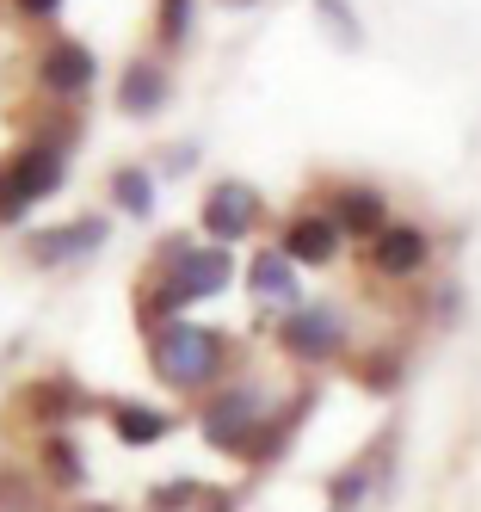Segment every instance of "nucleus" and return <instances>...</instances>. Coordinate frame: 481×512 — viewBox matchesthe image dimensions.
Returning a JSON list of instances; mask_svg holds the SVG:
<instances>
[{
  "label": "nucleus",
  "instance_id": "3",
  "mask_svg": "<svg viewBox=\"0 0 481 512\" xmlns=\"http://www.w3.org/2000/svg\"><path fill=\"white\" fill-rule=\"evenodd\" d=\"M62 149L56 142H31V149H19L13 161H0V216H13L25 210V204H37V198H50L56 186H62Z\"/></svg>",
  "mask_w": 481,
  "mask_h": 512
},
{
  "label": "nucleus",
  "instance_id": "14",
  "mask_svg": "<svg viewBox=\"0 0 481 512\" xmlns=\"http://www.w3.org/2000/svg\"><path fill=\"white\" fill-rule=\"evenodd\" d=\"M247 284H253V297H266V303H296V260L290 253H259L247 266Z\"/></svg>",
  "mask_w": 481,
  "mask_h": 512
},
{
  "label": "nucleus",
  "instance_id": "21",
  "mask_svg": "<svg viewBox=\"0 0 481 512\" xmlns=\"http://www.w3.org/2000/svg\"><path fill=\"white\" fill-rule=\"evenodd\" d=\"M185 31H192V0H167L161 7V44H185Z\"/></svg>",
  "mask_w": 481,
  "mask_h": 512
},
{
  "label": "nucleus",
  "instance_id": "26",
  "mask_svg": "<svg viewBox=\"0 0 481 512\" xmlns=\"http://www.w3.org/2000/svg\"><path fill=\"white\" fill-rule=\"evenodd\" d=\"M87 512H111V506H87Z\"/></svg>",
  "mask_w": 481,
  "mask_h": 512
},
{
  "label": "nucleus",
  "instance_id": "7",
  "mask_svg": "<svg viewBox=\"0 0 481 512\" xmlns=\"http://www.w3.org/2000/svg\"><path fill=\"white\" fill-rule=\"evenodd\" d=\"M370 266H377V278H414V272L432 266V241L414 223H389L370 241Z\"/></svg>",
  "mask_w": 481,
  "mask_h": 512
},
{
  "label": "nucleus",
  "instance_id": "19",
  "mask_svg": "<svg viewBox=\"0 0 481 512\" xmlns=\"http://www.w3.org/2000/svg\"><path fill=\"white\" fill-rule=\"evenodd\" d=\"M358 383L377 389V395H389V389L401 383V352H370V358L358 364Z\"/></svg>",
  "mask_w": 481,
  "mask_h": 512
},
{
  "label": "nucleus",
  "instance_id": "18",
  "mask_svg": "<svg viewBox=\"0 0 481 512\" xmlns=\"http://www.w3.org/2000/svg\"><path fill=\"white\" fill-rule=\"evenodd\" d=\"M364 494H370V469H364V463H352V469H340V475H333L327 506H333V512H352Z\"/></svg>",
  "mask_w": 481,
  "mask_h": 512
},
{
  "label": "nucleus",
  "instance_id": "17",
  "mask_svg": "<svg viewBox=\"0 0 481 512\" xmlns=\"http://www.w3.org/2000/svg\"><path fill=\"white\" fill-rule=\"evenodd\" d=\"M111 198H118L130 216H148V210H155V186H148L142 167H118V173H111Z\"/></svg>",
  "mask_w": 481,
  "mask_h": 512
},
{
  "label": "nucleus",
  "instance_id": "1",
  "mask_svg": "<svg viewBox=\"0 0 481 512\" xmlns=\"http://www.w3.org/2000/svg\"><path fill=\"white\" fill-rule=\"evenodd\" d=\"M222 371H229V340L210 334V327H185V321H167L155 334V377L179 395L192 389H210Z\"/></svg>",
  "mask_w": 481,
  "mask_h": 512
},
{
  "label": "nucleus",
  "instance_id": "24",
  "mask_svg": "<svg viewBox=\"0 0 481 512\" xmlns=\"http://www.w3.org/2000/svg\"><path fill=\"white\" fill-rule=\"evenodd\" d=\"M56 7H62V0H19V13H25V19H50Z\"/></svg>",
  "mask_w": 481,
  "mask_h": 512
},
{
  "label": "nucleus",
  "instance_id": "12",
  "mask_svg": "<svg viewBox=\"0 0 481 512\" xmlns=\"http://www.w3.org/2000/svg\"><path fill=\"white\" fill-rule=\"evenodd\" d=\"M13 408H19L25 420H68L74 408H87V395L74 389L68 377H44V383L19 389V401H13Z\"/></svg>",
  "mask_w": 481,
  "mask_h": 512
},
{
  "label": "nucleus",
  "instance_id": "23",
  "mask_svg": "<svg viewBox=\"0 0 481 512\" xmlns=\"http://www.w3.org/2000/svg\"><path fill=\"white\" fill-rule=\"evenodd\" d=\"M315 13H321L333 31H340V44H358V19H352L346 0H315Z\"/></svg>",
  "mask_w": 481,
  "mask_h": 512
},
{
  "label": "nucleus",
  "instance_id": "20",
  "mask_svg": "<svg viewBox=\"0 0 481 512\" xmlns=\"http://www.w3.org/2000/svg\"><path fill=\"white\" fill-rule=\"evenodd\" d=\"M0 512H37L31 482H25V475H13V469H0Z\"/></svg>",
  "mask_w": 481,
  "mask_h": 512
},
{
  "label": "nucleus",
  "instance_id": "8",
  "mask_svg": "<svg viewBox=\"0 0 481 512\" xmlns=\"http://www.w3.org/2000/svg\"><path fill=\"white\" fill-rule=\"evenodd\" d=\"M253 223H259V192H253V186H241V179H222V186H210V198H204V229H210L216 241H241Z\"/></svg>",
  "mask_w": 481,
  "mask_h": 512
},
{
  "label": "nucleus",
  "instance_id": "2",
  "mask_svg": "<svg viewBox=\"0 0 481 512\" xmlns=\"http://www.w3.org/2000/svg\"><path fill=\"white\" fill-rule=\"evenodd\" d=\"M229 272H235V260L222 247H192L185 260H173L167 272H161V284L155 290H142V309L148 315H173V309H185V303H198V297H216L222 284H229Z\"/></svg>",
  "mask_w": 481,
  "mask_h": 512
},
{
  "label": "nucleus",
  "instance_id": "22",
  "mask_svg": "<svg viewBox=\"0 0 481 512\" xmlns=\"http://www.w3.org/2000/svg\"><path fill=\"white\" fill-rule=\"evenodd\" d=\"M204 500V488L198 482H173V488H155L148 494V512H173V506H198Z\"/></svg>",
  "mask_w": 481,
  "mask_h": 512
},
{
  "label": "nucleus",
  "instance_id": "9",
  "mask_svg": "<svg viewBox=\"0 0 481 512\" xmlns=\"http://www.w3.org/2000/svg\"><path fill=\"white\" fill-rule=\"evenodd\" d=\"M93 50L87 44H74V38H62V44H50L44 56H37V81H44V93H56V99H74V93H87L93 87Z\"/></svg>",
  "mask_w": 481,
  "mask_h": 512
},
{
  "label": "nucleus",
  "instance_id": "16",
  "mask_svg": "<svg viewBox=\"0 0 481 512\" xmlns=\"http://www.w3.org/2000/svg\"><path fill=\"white\" fill-rule=\"evenodd\" d=\"M44 475H50L56 488H81V482H87L81 445H74V438H50V445H44Z\"/></svg>",
  "mask_w": 481,
  "mask_h": 512
},
{
  "label": "nucleus",
  "instance_id": "6",
  "mask_svg": "<svg viewBox=\"0 0 481 512\" xmlns=\"http://www.w3.org/2000/svg\"><path fill=\"white\" fill-rule=\"evenodd\" d=\"M105 247V216H81V223H62V229H37L25 241L31 253V266H74V260H87V253Z\"/></svg>",
  "mask_w": 481,
  "mask_h": 512
},
{
  "label": "nucleus",
  "instance_id": "4",
  "mask_svg": "<svg viewBox=\"0 0 481 512\" xmlns=\"http://www.w3.org/2000/svg\"><path fill=\"white\" fill-rule=\"evenodd\" d=\"M259 426H266V414H259V395L253 389H222L210 395V408H204V438L216 451H253V438Z\"/></svg>",
  "mask_w": 481,
  "mask_h": 512
},
{
  "label": "nucleus",
  "instance_id": "10",
  "mask_svg": "<svg viewBox=\"0 0 481 512\" xmlns=\"http://www.w3.org/2000/svg\"><path fill=\"white\" fill-rule=\"evenodd\" d=\"M327 216L340 223V235H364V241H377L389 229V198L383 192H370V186H340L327 204Z\"/></svg>",
  "mask_w": 481,
  "mask_h": 512
},
{
  "label": "nucleus",
  "instance_id": "5",
  "mask_svg": "<svg viewBox=\"0 0 481 512\" xmlns=\"http://www.w3.org/2000/svg\"><path fill=\"white\" fill-rule=\"evenodd\" d=\"M278 340H284L290 358L321 364V358H333V352H346V321L333 315V309H296V315H284Z\"/></svg>",
  "mask_w": 481,
  "mask_h": 512
},
{
  "label": "nucleus",
  "instance_id": "25",
  "mask_svg": "<svg viewBox=\"0 0 481 512\" xmlns=\"http://www.w3.org/2000/svg\"><path fill=\"white\" fill-rule=\"evenodd\" d=\"M229 506H235V494H222V488H216V494H204V500H198V512H229Z\"/></svg>",
  "mask_w": 481,
  "mask_h": 512
},
{
  "label": "nucleus",
  "instance_id": "15",
  "mask_svg": "<svg viewBox=\"0 0 481 512\" xmlns=\"http://www.w3.org/2000/svg\"><path fill=\"white\" fill-rule=\"evenodd\" d=\"M111 426H118V438L124 445H155V438H167V414H155V408H142V401H118L111 408Z\"/></svg>",
  "mask_w": 481,
  "mask_h": 512
},
{
  "label": "nucleus",
  "instance_id": "11",
  "mask_svg": "<svg viewBox=\"0 0 481 512\" xmlns=\"http://www.w3.org/2000/svg\"><path fill=\"white\" fill-rule=\"evenodd\" d=\"M284 253H290L296 266H327L333 253H340V223H333L327 210L296 216V223L284 229Z\"/></svg>",
  "mask_w": 481,
  "mask_h": 512
},
{
  "label": "nucleus",
  "instance_id": "13",
  "mask_svg": "<svg viewBox=\"0 0 481 512\" xmlns=\"http://www.w3.org/2000/svg\"><path fill=\"white\" fill-rule=\"evenodd\" d=\"M118 105L130 118H148V112H161L167 105V75L155 62H130L124 68V81H118Z\"/></svg>",
  "mask_w": 481,
  "mask_h": 512
}]
</instances>
